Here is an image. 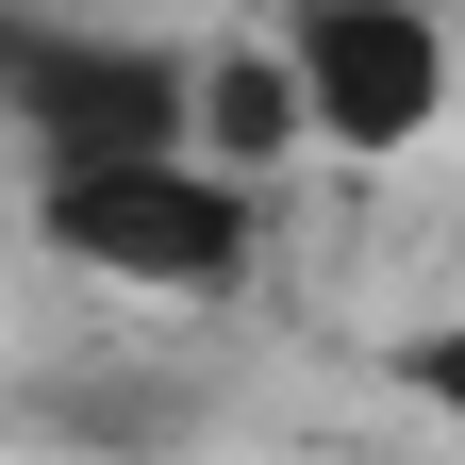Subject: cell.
I'll use <instances>...</instances> for the list:
<instances>
[{"label":"cell","mask_w":465,"mask_h":465,"mask_svg":"<svg viewBox=\"0 0 465 465\" xmlns=\"http://www.w3.org/2000/svg\"><path fill=\"white\" fill-rule=\"evenodd\" d=\"M34 166H100V150H183V50L150 34H17L0 50Z\"/></svg>","instance_id":"3"},{"label":"cell","mask_w":465,"mask_h":465,"mask_svg":"<svg viewBox=\"0 0 465 465\" xmlns=\"http://www.w3.org/2000/svg\"><path fill=\"white\" fill-rule=\"evenodd\" d=\"M34 232L84 282H116V300L200 316V300H232L266 266V183H232L200 150H100V166H50L34 183Z\"/></svg>","instance_id":"1"},{"label":"cell","mask_w":465,"mask_h":465,"mask_svg":"<svg viewBox=\"0 0 465 465\" xmlns=\"http://www.w3.org/2000/svg\"><path fill=\"white\" fill-rule=\"evenodd\" d=\"M183 150L232 166V183H282V166L316 150V134H300V84H282V50H266V34L183 50Z\"/></svg>","instance_id":"4"},{"label":"cell","mask_w":465,"mask_h":465,"mask_svg":"<svg viewBox=\"0 0 465 465\" xmlns=\"http://www.w3.org/2000/svg\"><path fill=\"white\" fill-rule=\"evenodd\" d=\"M282 50V84H300V134L332 166H416L449 134V84H465V50L432 0H282L266 17Z\"/></svg>","instance_id":"2"}]
</instances>
